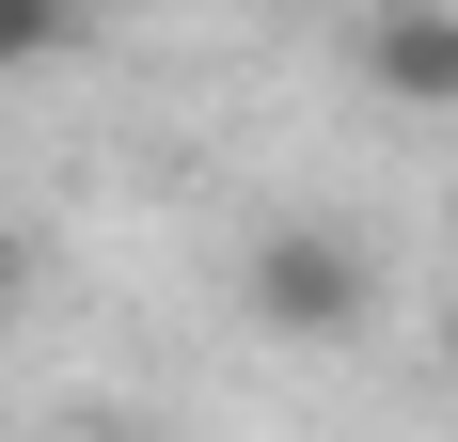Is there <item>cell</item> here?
I'll return each mask as SVG.
<instances>
[{"label": "cell", "instance_id": "obj_1", "mask_svg": "<svg viewBox=\"0 0 458 442\" xmlns=\"http://www.w3.org/2000/svg\"><path fill=\"white\" fill-rule=\"evenodd\" d=\"M237 285H253V316H269L284 348H348V332L379 316V268H364L348 221H253Z\"/></svg>", "mask_w": 458, "mask_h": 442}, {"label": "cell", "instance_id": "obj_2", "mask_svg": "<svg viewBox=\"0 0 458 442\" xmlns=\"http://www.w3.org/2000/svg\"><path fill=\"white\" fill-rule=\"evenodd\" d=\"M364 95L458 127V0H379V16H364Z\"/></svg>", "mask_w": 458, "mask_h": 442}, {"label": "cell", "instance_id": "obj_3", "mask_svg": "<svg viewBox=\"0 0 458 442\" xmlns=\"http://www.w3.org/2000/svg\"><path fill=\"white\" fill-rule=\"evenodd\" d=\"M80 16H95V0H0V80H16V64H64Z\"/></svg>", "mask_w": 458, "mask_h": 442}, {"label": "cell", "instance_id": "obj_4", "mask_svg": "<svg viewBox=\"0 0 458 442\" xmlns=\"http://www.w3.org/2000/svg\"><path fill=\"white\" fill-rule=\"evenodd\" d=\"M16 285H32V237H16V221H0V316H16Z\"/></svg>", "mask_w": 458, "mask_h": 442}]
</instances>
